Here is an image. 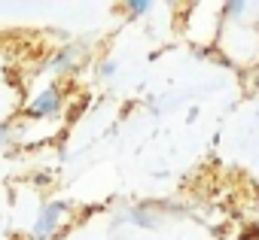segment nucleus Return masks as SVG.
I'll use <instances>...</instances> for the list:
<instances>
[{"label": "nucleus", "instance_id": "nucleus-1", "mask_svg": "<svg viewBox=\"0 0 259 240\" xmlns=\"http://www.w3.org/2000/svg\"><path fill=\"white\" fill-rule=\"evenodd\" d=\"M61 109V94L55 91V88H49V91H43L34 103H31V115H55Z\"/></svg>", "mask_w": 259, "mask_h": 240}, {"label": "nucleus", "instance_id": "nucleus-2", "mask_svg": "<svg viewBox=\"0 0 259 240\" xmlns=\"http://www.w3.org/2000/svg\"><path fill=\"white\" fill-rule=\"evenodd\" d=\"M61 210H64V204H52V207H46V213L40 216V222H37V237H46L52 228H55V222H58V216H61Z\"/></svg>", "mask_w": 259, "mask_h": 240}, {"label": "nucleus", "instance_id": "nucleus-3", "mask_svg": "<svg viewBox=\"0 0 259 240\" xmlns=\"http://www.w3.org/2000/svg\"><path fill=\"white\" fill-rule=\"evenodd\" d=\"M128 10H132V13H147L150 4H128Z\"/></svg>", "mask_w": 259, "mask_h": 240}]
</instances>
